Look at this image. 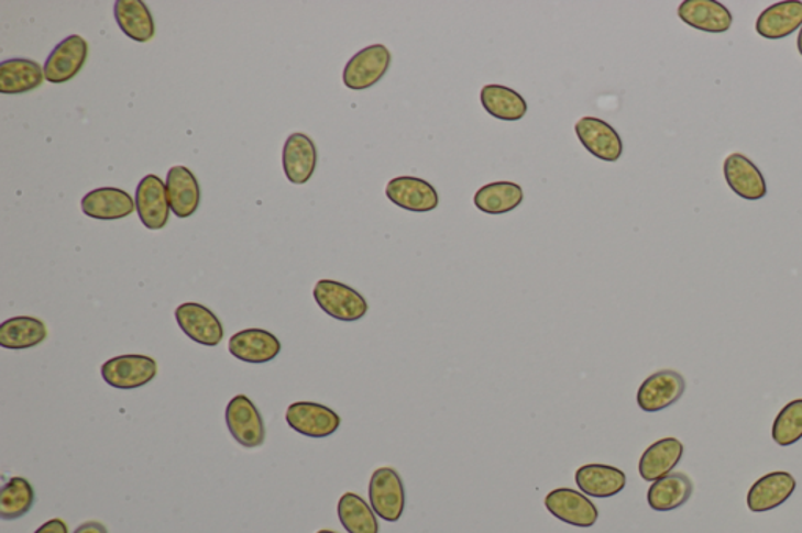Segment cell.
<instances>
[{
    "label": "cell",
    "mask_w": 802,
    "mask_h": 533,
    "mask_svg": "<svg viewBox=\"0 0 802 533\" xmlns=\"http://www.w3.org/2000/svg\"><path fill=\"white\" fill-rule=\"evenodd\" d=\"M314 299L325 313L338 321H360L369 312V303L361 292L336 280H319L314 288Z\"/></svg>",
    "instance_id": "6da1fadb"
},
{
    "label": "cell",
    "mask_w": 802,
    "mask_h": 533,
    "mask_svg": "<svg viewBox=\"0 0 802 533\" xmlns=\"http://www.w3.org/2000/svg\"><path fill=\"white\" fill-rule=\"evenodd\" d=\"M369 498L373 512L387 523H397L405 512V485L400 474L389 466L376 469L369 485Z\"/></svg>",
    "instance_id": "7a4b0ae2"
},
{
    "label": "cell",
    "mask_w": 802,
    "mask_h": 533,
    "mask_svg": "<svg viewBox=\"0 0 802 533\" xmlns=\"http://www.w3.org/2000/svg\"><path fill=\"white\" fill-rule=\"evenodd\" d=\"M392 63L391 51L384 44H373L365 49L358 52L350 58L343 69V84L354 91L369 90L373 85L378 84L386 73L389 71Z\"/></svg>",
    "instance_id": "3957f363"
},
{
    "label": "cell",
    "mask_w": 802,
    "mask_h": 533,
    "mask_svg": "<svg viewBox=\"0 0 802 533\" xmlns=\"http://www.w3.org/2000/svg\"><path fill=\"white\" fill-rule=\"evenodd\" d=\"M157 362L147 355H120L103 363V382L118 390H135L151 382L157 376Z\"/></svg>",
    "instance_id": "277c9868"
},
{
    "label": "cell",
    "mask_w": 802,
    "mask_h": 533,
    "mask_svg": "<svg viewBox=\"0 0 802 533\" xmlns=\"http://www.w3.org/2000/svg\"><path fill=\"white\" fill-rule=\"evenodd\" d=\"M227 425L237 443L248 449L265 443V424L254 402L245 395L235 396L227 407Z\"/></svg>",
    "instance_id": "5b68a950"
},
{
    "label": "cell",
    "mask_w": 802,
    "mask_h": 533,
    "mask_svg": "<svg viewBox=\"0 0 802 533\" xmlns=\"http://www.w3.org/2000/svg\"><path fill=\"white\" fill-rule=\"evenodd\" d=\"M686 390L682 374L674 369H663L649 376L639 387L637 402L639 409L648 413L661 412L680 401Z\"/></svg>",
    "instance_id": "8992f818"
},
{
    "label": "cell",
    "mask_w": 802,
    "mask_h": 533,
    "mask_svg": "<svg viewBox=\"0 0 802 533\" xmlns=\"http://www.w3.org/2000/svg\"><path fill=\"white\" fill-rule=\"evenodd\" d=\"M176 322L188 338L202 346L216 347L223 342L224 329L216 313L201 303L186 302L177 307Z\"/></svg>",
    "instance_id": "52a82bcc"
},
{
    "label": "cell",
    "mask_w": 802,
    "mask_h": 533,
    "mask_svg": "<svg viewBox=\"0 0 802 533\" xmlns=\"http://www.w3.org/2000/svg\"><path fill=\"white\" fill-rule=\"evenodd\" d=\"M287 424L309 438H327L340 427V417L317 402H294L286 412Z\"/></svg>",
    "instance_id": "ba28073f"
},
{
    "label": "cell",
    "mask_w": 802,
    "mask_h": 533,
    "mask_svg": "<svg viewBox=\"0 0 802 533\" xmlns=\"http://www.w3.org/2000/svg\"><path fill=\"white\" fill-rule=\"evenodd\" d=\"M135 207L140 221L150 231H161L168 224L172 207H169L166 184L162 181L161 177L150 174L140 180L135 191Z\"/></svg>",
    "instance_id": "9c48e42d"
},
{
    "label": "cell",
    "mask_w": 802,
    "mask_h": 533,
    "mask_svg": "<svg viewBox=\"0 0 802 533\" xmlns=\"http://www.w3.org/2000/svg\"><path fill=\"white\" fill-rule=\"evenodd\" d=\"M546 509L557 520L575 528H593L598 520L596 503L590 501L585 495L572 488H557L550 491L545 499Z\"/></svg>",
    "instance_id": "30bf717a"
},
{
    "label": "cell",
    "mask_w": 802,
    "mask_h": 533,
    "mask_svg": "<svg viewBox=\"0 0 802 533\" xmlns=\"http://www.w3.org/2000/svg\"><path fill=\"white\" fill-rule=\"evenodd\" d=\"M87 58V41L80 35L68 36L55 46L44 63V77L51 84H66L83 71Z\"/></svg>",
    "instance_id": "8fae6325"
},
{
    "label": "cell",
    "mask_w": 802,
    "mask_h": 533,
    "mask_svg": "<svg viewBox=\"0 0 802 533\" xmlns=\"http://www.w3.org/2000/svg\"><path fill=\"white\" fill-rule=\"evenodd\" d=\"M575 133L583 147L598 160L613 163L619 160L623 155V140L608 122L585 116L576 121Z\"/></svg>",
    "instance_id": "7c38bea8"
},
{
    "label": "cell",
    "mask_w": 802,
    "mask_h": 533,
    "mask_svg": "<svg viewBox=\"0 0 802 533\" xmlns=\"http://www.w3.org/2000/svg\"><path fill=\"white\" fill-rule=\"evenodd\" d=\"M386 196L392 203L408 212H432L439 206L438 191L419 177H395L387 184Z\"/></svg>",
    "instance_id": "4fadbf2b"
},
{
    "label": "cell",
    "mask_w": 802,
    "mask_h": 533,
    "mask_svg": "<svg viewBox=\"0 0 802 533\" xmlns=\"http://www.w3.org/2000/svg\"><path fill=\"white\" fill-rule=\"evenodd\" d=\"M229 353L239 360L264 365L278 357L281 342L273 333L264 331V329H246V331L231 336Z\"/></svg>",
    "instance_id": "5bb4252c"
},
{
    "label": "cell",
    "mask_w": 802,
    "mask_h": 533,
    "mask_svg": "<svg viewBox=\"0 0 802 533\" xmlns=\"http://www.w3.org/2000/svg\"><path fill=\"white\" fill-rule=\"evenodd\" d=\"M796 490V480L792 474L776 471L760 477L748 493V507L754 513L770 512L789 501Z\"/></svg>",
    "instance_id": "9a60e30c"
},
{
    "label": "cell",
    "mask_w": 802,
    "mask_h": 533,
    "mask_svg": "<svg viewBox=\"0 0 802 533\" xmlns=\"http://www.w3.org/2000/svg\"><path fill=\"white\" fill-rule=\"evenodd\" d=\"M724 177L730 190L746 201H760L767 196L763 174L746 155H729L724 162Z\"/></svg>",
    "instance_id": "2e32d148"
},
{
    "label": "cell",
    "mask_w": 802,
    "mask_h": 533,
    "mask_svg": "<svg viewBox=\"0 0 802 533\" xmlns=\"http://www.w3.org/2000/svg\"><path fill=\"white\" fill-rule=\"evenodd\" d=\"M284 174L290 184H308L317 168L316 143L306 133H292L283 151Z\"/></svg>",
    "instance_id": "e0dca14e"
},
{
    "label": "cell",
    "mask_w": 802,
    "mask_h": 533,
    "mask_svg": "<svg viewBox=\"0 0 802 533\" xmlns=\"http://www.w3.org/2000/svg\"><path fill=\"white\" fill-rule=\"evenodd\" d=\"M678 14L690 27L707 33H726L734 22L730 11L716 0H685Z\"/></svg>",
    "instance_id": "ac0fdd59"
},
{
    "label": "cell",
    "mask_w": 802,
    "mask_h": 533,
    "mask_svg": "<svg viewBox=\"0 0 802 533\" xmlns=\"http://www.w3.org/2000/svg\"><path fill=\"white\" fill-rule=\"evenodd\" d=\"M134 210H136L134 199L120 188H98L85 195L83 199V212L94 220H123L131 216Z\"/></svg>",
    "instance_id": "d6986e66"
},
{
    "label": "cell",
    "mask_w": 802,
    "mask_h": 533,
    "mask_svg": "<svg viewBox=\"0 0 802 533\" xmlns=\"http://www.w3.org/2000/svg\"><path fill=\"white\" fill-rule=\"evenodd\" d=\"M166 192L169 207L177 218H188L196 213L201 203V188L195 174L186 166H173L166 176Z\"/></svg>",
    "instance_id": "ffe728a7"
},
{
    "label": "cell",
    "mask_w": 802,
    "mask_h": 533,
    "mask_svg": "<svg viewBox=\"0 0 802 533\" xmlns=\"http://www.w3.org/2000/svg\"><path fill=\"white\" fill-rule=\"evenodd\" d=\"M575 482L583 495L605 499L619 495L626 488L627 477L615 466L593 463L576 469Z\"/></svg>",
    "instance_id": "44dd1931"
},
{
    "label": "cell",
    "mask_w": 802,
    "mask_h": 533,
    "mask_svg": "<svg viewBox=\"0 0 802 533\" xmlns=\"http://www.w3.org/2000/svg\"><path fill=\"white\" fill-rule=\"evenodd\" d=\"M683 457V444L678 438L659 440L645 451L639 458V476L646 482H656L671 474Z\"/></svg>",
    "instance_id": "7402d4cb"
},
{
    "label": "cell",
    "mask_w": 802,
    "mask_h": 533,
    "mask_svg": "<svg viewBox=\"0 0 802 533\" xmlns=\"http://www.w3.org/2000/svg\"><path fill=\"white\" fill-rule=\"evenodd\" d=\"M802 25V2H779L761 11L756 31L767 40H782Z\"/></svg>",
    "instance_id": "603a6c76"
},
{
    "label": "cell",
    "mask_w": 802,
    "mask_h": 533,
    "mask_svg": "<svg viewBox=\"0 0 802 533\" xmlns=\"http://www.w3.org/2000/svg\"><path fill=\"white\" fill-rule=\"evenodd\" d=\"M693 482L686 474L671 473L650 485L649 507L656 512H671L690 501Z\"/></svg>",
    "instance_id": "cb8c5ba5"
},
{
    "label": "cell",
    "mask_w": 802,
    "mask_h": 533,
    "mask_svg": "<svg viewBox=\"0 0 802 533\" xmlns=\"http://www.w3.org/2000/svg\"><path fill=\"white\" fill-rule=\"evenodd\" d=\"M44 68L29 58H10L0 63V92L22 95L42 87Z\"/></svg>",
    "instance_id": "d4e9b609"
},
{
    "label": "cell",
    "mask_w": 802,
    "mask_h": 533,
    "mask_svg": "<svg viewBox=\"0 0 802 533\" xmlns=\"http://www.w3.org/2000/svg\"><path fill=\"white\" fill-rule=\"evenodd\" d=\"M47 336L46 324L39 318L17 317L0 324V346L3 349H31Z\"/></svg>",
    "instance_id": "484cf974"
},
{
    "label": "cell",
    "mask_w": 802,
    "mask_h": 533,
    "mask_svg": "<svg viewBox=\"0 0 802 533\" xmlns=\"http://www.w3.org/2000/svg\"><path fill=\"white\" fill-rule=\"evenodd\" d=\"M523 201L524 190L515 181H493L484 185L473 196L476 209L486 214L513 212Z\"/></svg>",
    "instance_id": "4316f807"
},
{
    "label": "cell",
    "mask_w": 802,
    "mask_h": 533,
    "mask_svg": "<svg viewBox=\"0 0 802 533\" xmlns=\"http://www.w3.org/2000/svg\"><path fill=\"white\" fill-rule=\"evenodd\" d=\"M114 20L129 38L147 43L154 38L153 14L142 0H118L113 7Z\"/></svg>",
    "instance_id": "83f0119b"
},
{
    "label": "cell",
    "mask_w": 802,
    "mask_h": 533,
    "mask_svg": "<svg viewBox=\"0 0 802 533\" xmlns=\"http://www.w3.org/2000/svg\"><path fill=\"white\" fill-rule=\"evenodd\" d=\"M483 109L501 121H520L527 114L528 106L519 92L504 85L490 84L480 92Z\"/></svg>",
    "instance_id": "f1b7e54d"
},
{
    "label": "cell",
    "mask_w": 802,
    "mask_h": 533,
    "mask_svg": "<svg viewBox=\"0 0 802 533\" xmlns=\"http://www.w3.org/2000/svg\"><path fill=\"white\" fill-rule=\"evenodd\" d=\"M338 514L340 523L349 533H380L376 513L360 495H343L339 499Z\"/></svg>",
    "instance_id": "f546056e"
},
{
    "label": "cell",
    "mask_w": 802,
    "mask_h": 533,
    "mask_svg": "<svg viewBox=\"0 0 802 533\" xmlns=\"http://www.w3.org/2000/svg\"><path fill=\"white\" fill-rule=\"evenodd\" d=\"M35 491L24 477H11L0 491V518L6 521L20 520L31 512Z\"/></svg>",
    "instance_id": "4dcf8cb0"
},
{
    "label": "cell",
    "mask_w": 802,
    "mask_h": 533,
    "mask_svg": "<svg viewBox=\"0 0 802 533\" xmlns=\"http://www.w3.org/2000/svg\"><path fill=\"white\" fill-rule=\"evenodd\" d=\"M802 438V399L787 403L772 424V440L779 446H792Z\"/></svg>",
    "instance_id": "1f68e13d"
},
{
    "label": "cell",
    "mask_w": 802,
    "mask_h": 533,
    "mask_svg": "<svg viewBox=\"0 0 802 533\" xmlns=\"http://www.w3.org/2000/svg\"><path fill=\"white\" fill-rule=\"evenodd\" d=\"M35 533H69L68 532V525H66L65 521L58 520V518H55V520L47 521V523H44L42 528L39 529Z\"/></svg>",
    "instance_id": "d6a6232c"
},
{
    "label": "cell",
    "mask_w": 802,
    "mask_h": 533,
    "mask_svg": "<svg viewBox=\"0 0 802 533\" xmlns=\"http://www.w3.org/2000/svg\"><path fill=\"white\" fill-rule=\"evenodd\" d=\"M74 533H109L107 532L106 525L98 523V521H88L79 525Z\"/></svg>",
    "instance_id": "836d02e7"
},
{
    "label": "cell",
    "mask_w": 802,
    "mask_h": 533,
    "mask_svg": "<svg viewBox=\"0 0 802 533\" xmlns=\"http://www.w3.org/2000/svg\"><path fill=\"white\" fill-rule=\"evenodd\" d=\"M798 51H800V54L802 55V29L800 35H798Z\"/></svg>",
    "instance_id": "e575fe53"
},
{
    "label": "cell",
    "mask_w": 802,
    "mask_h": 533,
    "mask_svg": "<svg viewBox=\"0 0 802 533\" xmlns=\"http://www.w3.org/2000/svg\"><path fill=\"white\" fill-rule=\"evenodd\" d=\"M317 533H338V532H334V531H328V529H323V531H319V532H317Z\"/></svg>",
    "instance_id": "d590c367"
}]
</instances>
